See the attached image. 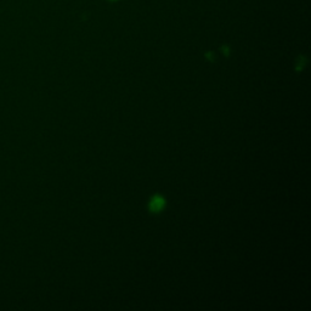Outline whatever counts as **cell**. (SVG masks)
<instances>
[{"mask_svg": "<svg viewBox=\"0 0 311 311\" xmlns=\"http://www.w3.org/2000/svg\"><path fill=\"white\" fill-rule=\"evenodd\" d=\"M164 207V199L162 197L157 196L155 198H152L150 203V209L152 212H159L162 208Z\"/></svg>", "mask_w": 311, "mask_h": 311, "instance_id": "obj_1", "label": "cell"}, {"mask_svg": "<svg viewBox=\"0 0 311 311\" xmlns=\"http://www.w3.org/2000/svg\"><path fill=\"white\" fill-rule=\"evenodd\" d=\"M110 2H117V0H110Z\"/></svg>", "mask_w": 311, "mask_h": 311, "instance_id": "obj_2", "label": "cell"}]
</instances>
